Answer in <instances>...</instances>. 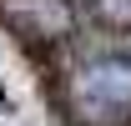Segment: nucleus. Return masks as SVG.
<instances>
[{
    "label": "nucleus",
    "instance_id": "3",
    "mask_svg": "<svg viewBox=\"0 0 131 126\" xmlns=\"http://www.w3.org/2000/svg\"><path fill=\"white\" fill-rule=\"evenodd\" d=\"M86 15L96 20L101 30L126 35V30H131V0H86Z\"/></svg>",
    "mask_w": 131,
    "mask_h": 126
},
{
    "label": "nucleus",
    "instance_id": "1",
    "mask_svg": "<svg viewBox=\"0 0 131 126\" xmlns=\"http://www.w3.org/2000/svg\"><path fill=\"white\" fill-rule=\"evenodd\" d=\"M66 116L81 126H131V56L101 50L86 56L61 86Z\"/></svg>",
    "mask_w": 131,
    "mask_h": 126
},
{
    "label": "nucleus",
    "instance_id": "2",
    "mask_svg": "<svg viewBox=\"0 0 131 126\" xmlns=\"http://www.w3.org/2000/svg\"><path fill=\"white\" fill-rule=\"evenodd\" d=\"M0 20L30 50H56L76 40V5L71 0H0Z\"/></svg>",
    "mask_w": 131,
    "mask_h": 126
}]
</instances>
